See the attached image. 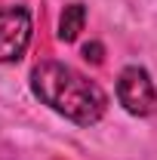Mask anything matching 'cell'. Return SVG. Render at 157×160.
I'll list each match as a JSON object with an SVG mask.
<instances>
[{"label":"cell","mask_w":157,"mask_h":160,"mask_svg":"<svg viewBox=\"0 0 157 160\" xmlns=\"http://www.w3.org/2000/svg\"><path fill=\"white\" fill-rule=\"evenodd\" d=\"M31 12L25 6H6L0 9V65L19 62L31 43Z\"/></svg>","instance_id":"3"},{"label":"cell","mask_w":157,"mask_h":160,"mask_svg":"<svg viewBox=\"0 0 157 160\" xmlns=\"http://www.w3.org/2000/svg\"><path fill=\"white\" fill-rule=\"evenodd\" d=\"M102 52H105V49H102V43H86V46H83V59L86 62H102Z\"/></svg>","instance_id":"5"},{"label":"cell","mask_w":157,"mask_h":160,"mask_svg":"<svg viewBox=\"0 0 157 160\" xmlns=\"http://www.w3.org/2000/svg\"><path fill=\"white\" fill-rule=\"evenodd\" d=\"M83 25H86V6L83 3H68L59 16V40L74 43L80 37V31H83Z\"/></svg>","instance_id":"4"},{"label":"cell","mask_w":157,"mask_h":160,"mask_svg":"<svg viewBox=\"0 0 157 160\" xmlns=\"http://www.w3.org/2000/svg\"><path fill=\"white\" fill-rule=\"evenodd\" d=\"M117 99L133 117H148L157 111V89L151 83V74L139 65L123 68L117 77Z\"/></svg>","instance_id":"2"},{"label":"cell","mask_w":157,"mask_h":160,"mask_svg":"<svg viewBox=\"0 0 157 160\" xmlns=\"http://www.w3.org/2000/svg\"><path fill=\"white\" fill-rule=\"evenodd\" d=\"M31 89L43 105L80 126L99 123L108 108V96L96 80L62 62H40L31 71Z\"/></svg>","instance_id":"1"}]
</instances>
